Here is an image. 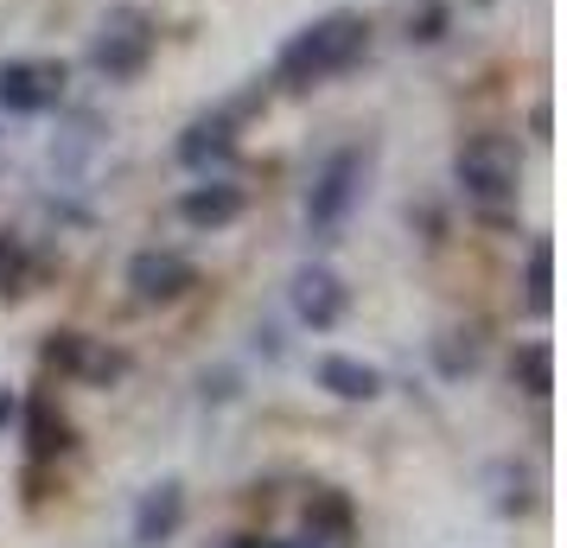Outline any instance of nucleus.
Segmentation results:
<instances>
[{
  "mask_svg": "<svg viewBox=\"0 0 567 548\" xmlns=\"http://www.w3.org/2000/svg\"><path fill=\"white\" fill-rule=\"evenodd\" d=\"M115 376H128V358H122V351H103V344H90V351H83L78 383H96V390H103V383H115Z\"/></svg>",
  "mask_w": 567,
  "mask_h": 548,
  "instance_id": "nucleus-16",
  "label": "nucleus"
},
{
  "mask_svg": "<svg viewBox=\"0 0 567 548\" xmlns=\"http://www.w3.org/2000/svg\"><path fill=\"white\" fill-rule=\"evenodd\" d=\"M293 313L307 319L312 332H332L338 319H344V307H351V293H344V281H338L332 268H319V261H312V268H300V275H293Z\"/></svg>",
  "mask_w": 567,
  "mask_h": 548,
  "instance_id": "nucleus-6",
  "label": "nucleus"
},
{
  "mask_svg": "<svg viewBox=\"0 0 567 548\" xmlns=\"http://www.w3.org/2000/svg\"><path fill=\"white\" fill-rule=\"evenodd\" d=\"M511 376H516V390H523V395H536V402H542V395L555 390V344H548V339L516 344Z\"/></svg>",
  "mask_w": 567,
  "mask_h": 548,
  "instance_id": "nucleus-12",
  "label": "nucleus"
},
{
  "mask_svg": "<svg viewBox=\"0 0 567 548\" xmlns=\"http://www.w3.org/2000/svg\"><path fill=\"white\" fill-rule=\"evenodd\" d=\"M523 281H529V307L548 313V307H555V242H548V236L529 242V268H523Z\"/></svg>",
  "mask_w": 567,
  "mask_h": 548,
  "instance_id": "nucleus-15",
  "label": "nucleus"
},
{
  "mask_svg": "<svg viewBox=\"0 0 567 548\" xmlns=\"http://www.w3.org/2000/svg\"><path fill=\"white\" fill-rule=\"evenodd\" d=\"M58 96H64V64H27V58L0 64V108L39 115V108H52Z\"/></svg>",
  "mask_w": 567,
  "mask_h": 548,
  "instance_id": "nucleus-5",
  "label": "nucleus"
},
{
  "mask_svg": "<svg viewBox=\"0 0 567 548\" xmlns=\"http://www.w3.org/2000/svg\"><path fill=\"white\" fill-rule=\"evenodd\" d=\"M363 39H370L363 13H326V20H312L307 32H293V39H287L275 77H281L287 90H312V83L351 71V64H358V52H363Z\"/></svg>",
  "mask_w": 567,
  "mask_h": 548,
  "instance_id": "nucleus-1",
  "label": "nucleus"
},
{
  "mask_svg": "<svg viewBox=\"0 0 567 548\" xmlns=\"http://www.w3.org/2000/svg\"><path fill=\"white\" fill-rule=\"evenodd\" d=\"M90 58H96V71H109V77H134V71L147 64V32H141V20H134V13H122V20H115V32H103Z\"/></svg>",
  "mask_w": 567,
  "mask_h": 548,
  "instance_id": "nucleus-10",
  "label": "nucleus"
},
{
  "mask_svg": "<svg viewBox=\"0 0 567 548\" xmlns=\"http://www.w3.org/2000/svg\"><path fill=\"white\" fill-rule=\"evenodd\" d=\"M13 415H20V402H13V390H0V427H7Z\"/></svg>",
  "mask_w": 567,
  "mask_h": 548,
  "instance_id": "nucleus-19",
  "label": "nucleus"
},
{
  "mask_svg": "<svg viewBox=\"0 0 567 548\" xmlns=\"http://www.w3.org/2000/svg\"><path fill=\"white\" fill-rule=\"evenodd\" d=\"M268 548H319L312 536H287V542H268Z\"/></svg>",
  "mask_w": 567,
  "mask_h": 548,
  "instance_id": "nucleus-21",
  "label": "nucleus"
},
{
  "mask_svg": "<svg viewBox=\"0 0 567 548\" xmlns=\"http://www.w3.org/2000/svg\"><path fill=\"white\" fill-rule=\"evenodd\" d=\"M83 351H90V339H83V332H52V344H45V364L64 370V376H78Z\"/></svg>",
  "mask_w": 567,
  "mask_h": 548,
  "instance_id": "nucleus-17",
  "label": "nucleus"
},
{
  "mask_svg": "<svg viewBox=\"0 0 567 548\" xmlns=\"http://www.w3.org/2000/svg\"><path fill=\"white\" fill-rule=\"evenodd\" d=\"M363 179H370V147H338L326 166H319V179L307 192V224L319 236H332L363 198Z\"/></svg>",
  "mask_w": 567,
  "mask_h": 548,
  "instance_id": "nucleus-2",
  "label": "nucleus"
},
{
  "mask_svg": "<svg viewBox=\"0 0 567 548\" xmlns=\"http://www.w3.org/2000/svg\"><path fill=\"white\" fill-rule=\"evenodd\" d=\"M319 390L338 395V402H377L383 395V370H370L363 358H344V351H326L319 358Z\"/></svg>",
  "mask_w": 567,
  "mask_h": 548,
  "instance_id": "nucleus-9",
  "label": "nucleus"
},
{
  "mask_svg": "<svg viewBox=\"0 0 567 548\" xmlns=\"http://www.w3.org/2000/svg\"><path fill=\"white\" fill-rule=\"evenodd\" d=\"M179 523H185V485H179V478H159L154 492L141 497V510H134V542H141V548L173 542V536H179Z\"/></svg>",
  "mask_w": 567,
  "mask_h": 548,
  "instance_id": "nucleus-7",
  "label": "nucleus"
},
{
  "mask_svg": "<svg viewBox=\"0 0 567 548\" xmlns=\"http://www.w3.org/2000/svg\"><path fill=\"white\" fill-rule=\"evenodd\" d=\"M453 179L465 185V198H478V205H504L516 198V179H523V159L504 134H472L453 159Z\"/></svg>",
  "mask_w": 567,
  "mask_h": 548,
  "instance_id": "nucleus-3",
  "label": "nucleus"
},
{
  "mask_svg": "<svg viewBox=\"0 0 567 548\" xmlns=\"http://www.w3.org/2000/svg\"><path fill=\"white\" fill-rule=\"evenodd\" d=\"M27 453L32 459H58V453H71V427H64V415H52V402H32L27 409Z\"/></svg>",
  "mask_w": 567,
  "mask_h": 548,
  "instance_id": "nucleus-14",
  "label": "nucleus"
},
{
  "mask_svg": "<svg viewBox=\"0 0 567 548\" xmlns=\"http://www.w3.org/2000/svg\"><path fill=\"white\" fill-rule=\"evenodd\" d=\"M217 548H268L261 536H230V542H217Z\"/></svg>",
  "mask_w": 567,
  "mask_h": 548,
  "instance_id": "nucleus-20",
  "label": "nucleus"
},
{
  "mask_svg": "<svg viewBox=\"0 0 567 548\" xmlns=\"http://www.w3.org/2000/svg\"><path fill=\"white\" fill-rule=\"evenodd\" d=\"M307 523H312V542H344L351 536V497L344 492H312L307 497Z\"/></svg>",
  "mask_w": 567,
  "mask_h": 548,
  "instance_id": "nucleus-13",
  "label": "nucleus"
},
{
  "mask_svg": "<svg viewBox=\"0 0 567 548\" xmlns=\"http://www.w3.org/2000/svg\"><path fill=\"white\" fill-rule=\"evenodd\" d=\"M128 288L141 307H166V300H179V293L198 288V268L185 256H173V249H141L128 261Z\"/></svg>",
  "mask_w": 567,
  "mask_h": 548,
  "instance_id": "nucleus-4",
  "label": "nucleus"
},
{
  "mask_svg": "<svg viewBox=\"0 0 567 548\" xmlns=\"http://www.w3.org/2000/svg\"><path fill=\"white\" fill-rule=\"evenodd\" d=\"M236 154V128L230 115H205V122H192L179 141V159L185 166H210V159H230Z\"/></svg>",
  "mask_w": 567,
  "mask_h": 548,
  "instance_id": "nucleus-11",
  "label": "nucleus"
},
{
  "mask_svg": "<svg viewBox=\"0 0 567 548\" xmlns=\"http://www.w3.org/2000/svg\"><path fill=\"white\" fill-rule=\"evenodd\" d=\"M243 185H230V179H210V185H192L179 198V217L192 224V230H224V224H236L243 217Z\"/></svg>",
  "mask_w": 567,
  "mask_h": 548,
  "instance_id": "nucleus-8",
  "label": "nucleus"
},
{
  "mask_svg": "<svg viewBox=\"0 0 567 548\" xmlns=\"http://www.w3.org/2000/svg\"><path fill=\"white\" fill-rule=\"evenodd\" d=\"M20 281H27V242L0 230V293H20Z\"/></svg>",
  "mask_w": 567,
  "mask_h": 548,
  "instance_id": "nucleus-18",
  "label": "nucleus"
}]
</instances>
